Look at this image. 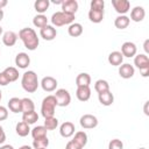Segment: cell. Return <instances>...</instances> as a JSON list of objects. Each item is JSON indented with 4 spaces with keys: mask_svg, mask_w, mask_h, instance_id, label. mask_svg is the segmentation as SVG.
<instances>
[{
    "mask_svg": "<svg viewBox=\"0 0 149 149\" xmlns=\"http://www.w3.org/2000/svg\"><path fill=\"white\" fill-rule=\"evenodd\" d=\"M76 97L79 101H87L90 98H91V88L90 86H80V87H77V91H76Z\"/></svg>",
    "mask_w": 149,
    "mask_h": 149,
    "instance_id": "e0dca14e",
    "label": "cell"
},
{
    "mask_svg": "<svg viewBox=\"0 0 149 149\" xmlns=\"http://www.w3.org/2000/svg\"><path fill=\"white\" fill-rule=\"evenodd\" d=\"M134 65L140 70L149 66V58L146 54H139L134 56Z\"/></svg>",
    "mask_w": 149,
    "mask_h": 149,
    "instance_id": "ac0fdd59",
    "label": "cell"
},
{
    "mask_svg": "<svg viewBox=\"0 0 149 149\" xmlns=\"http://www.w3.org/2000/svg\"><path fill=\"white\" fill-rule=\"evenodd\" d=\"M19 149H33L30 146H21Z\"/></svg>",
    "mask_w": 149,
    "mask_h": 149,
    "instance_id": "c3c4849f",
    "label": "cell"
},
{
    "mask_svg": "<svg viewBox=\"0 0 149 149\" xmlns=\"http://www.w3.org/2000/svg\"><path fill=\"white\" fill-rule=\"evenodd\" d=\"M40 36L45 41H52L57 36V30L54 26L47 24L45 27L40 29Z\"/></svg>",
    "mask_w": 149,
    "mask_h": 149,
    "instance_id": "9c48e42d",
    "label": "cell"
},
{
    "mask_svg": "<svg viewBox=\"0 0 149 149\" xmlns=\"http://www.w3.org/2000/svg\"><path fill=\"white\" fill-rule=\"evenodd\" d=\"M73 135H74V136H73L72 140H73L76 143H78L81 148H84V147L87 144V140H88V137H87V134H86L84 130L76 132Z\"/></svg>",
    "mask_w": 149,
    "mask_h": 149,
    "instance_id": "4316f807",
    "label": "cell"
},
{
    "mask_svg": "<svg viewBox=\"0 0 149 149\" xmlns=\"http://www.w3.org/2000/svg\"><path fill=\"white\" fill-rule=\"evenodd\" d=\"M65 149H83L78 143H76L73 140H70L68 143H66V146H65Z\"/></svg>",
    "mask_w": 149,
    "mask_h": 149,
    "instance_id": "ab89813d",
    "label": "cell"
},
{
    "mask_svg": "<svg viewBox=\"0 0 149 149\" xmlns=\"http://www.w3.org/2000/svg\"><path fill=\"white\" fill-rule=\"evenodd\" d=\"M22 121H24V122L28 123V125H33V123H35L36 121H38V114H37L35 111L22 113Z\"/></svg>",
    "mask_w": 149,
    "mask_h": 149,
    "instance_id": "1f68e13d",
    "label": "cell"
},
{
    "mask_svg": "<svg viewBox=\"0 0 149 149\" xmlns=\"http://www.w3.org/2000/svg\"><path fill=\"white\" fill-rule=\"evenodd\" d=\"M2 34H3V30H2V27H1V26H0V36H1V35H2Z\"/></svg>",
    "mask_w": 149,
    "mask_h": 149,
    "instance_id": "f907efd6",
    "label": "cell"
},
{
    "mask_svg": "<svg viewBox=\"0 0 149 149\" xmlns=\"http://www.w3.org/2000/svg\"><path fill=\"white\" fill-rule=\"evenodd\" d=\"M134 73H135V69L129 63H125V64H121L119 66V76L123 79L132 78L134 76Z\"/></svg>",
    "mask_w": 149,
    "mask_h": 149,
    "instance_id": "7c38bea8",
    "label": "cell"
},
{
    "mask_svg": "<svg viewBox=\"0 0 149 149\" xmlns=\"http://www.w3.org/2000/svg\"><path fill=\"white\" fill-rule=\"evenodd\" d=\"M47 130H54L57 128L58 126V119L55 116H50V118H45L44 119V125H43Z\"/></svg>",
    "mask_w": 149,
    "mask_h": 149,
    "instance_id": "d590c367",
    "label": "cell"
},
{
    "mask_svg": "<svg viewBox=\"0 0 149 149\" xmlns=\"http://www.w3.org/2000/svg\"><path fill=\"white\" fill-rule=\"evenodd\" d=\"M30 64V57L26 52H19L15 57V65L19 69H27Z\"/></svg>",
    "mask_w": 149,
    "mask_h": 149,
    "instance_id": "9a60e30c",
    "label": "cell"
},
{
    "mask_svg": "<svg viewBox=\"0 0 149 149\" xmlns=\"http://www.w3.org/2000/svg\"><path fill=\"white\" fill-rule=\"evenodd\" d=\"M129 23H130V20H129V17L127 16V15H119V16H116L115 17V20H114V26H115V28H118V29H126L128 26H129Z\"/></svg>",
    "mask_w": 149,
    "mask_h": 149,
    "instance_id": "603a6c76",
    "label": "cell"
},
{
    "mask_svg": "<svg viewBox=\"0 0 149 149\" xmlns=\"http://www.w3.org/2000/svg\"><path fill=\"white\" fill-rule=\"evenodd\" d=\"M8 118V109L0 105V121H5Z\"/></svg>",
    "mask_w": 149,
    "mask_h": 149,
    "instance_id": "f35d334b",
    "label": "cell"
},
{
    "mask_svg": "<svg viewBox=\"0 0 149 149\" xmlns=\"http://www.w3.org/2000/svg\"><path fill=\"white\" fill-rule=\"evenodd\" d=\"M33 24L41 29V28H43L48 24V17L44 14H37L33 19Z\"/></svg>",
    "mask_w": 149,
    "mask_h": 149,
    "instance_id": "d6a6232c",
    "label": "cell"
},
{
    "mask_svg": "<svg viewBox=\"0 0 149 149\" xmlns=\"http://www.w3.org/2000/svg\"><path fill=\"white\" fill-rule=\"evenodd\" d=\"M30 127H29V125L28 123H26L24 121H20V122H17L16 123V126H15V132H16V134L19 135V136H21V137H26L29 133H30Z\"/></svg>",
    "mask_w": 149,
    "mask_h": 149,
    "instance_id": "7402d4cb",
    "label": "cell"
},
{
    "mask_svg": "<svg viewBox=\"0 0 149 149\" xmlns=\"http://www.w3.org/2000/svg\"><path fill=\"white\" fill-rule=\"evenodd\" d=\"M83 30H84L83 29V26L80 23H78V22L71 23L69 26V28H68V33H69V35L71 37H78V36H80L83 34Z\"/></svg>",
    "mask_w": 149,
    "mask_h": 149,
    "instance_id": "d4e9b609",
    "label": "cell"
},
{
    "mask_svg": "<svg viewBox=\"0 0 149 149\" xmlns=\"http://www.w3.org/2000/svg\"><path fill=\"white\" fill-rule=\"evenodd\" d=\"M123 62V56L120 51H112L108 55V63L113 66H120Z\"/></svg>",
    "mask_w": 149,
    "mask_h": 149,
    "instance_id": "d6986e66",
    "label": "cell"
},
{
    "mask_svg": "<svg viewBox=\"0 0 149 149\" xmlns=\"http://www.w3.org/2000/svg\"><path fill=\"white\" fill-rule=\"evenodd\" d=\"M3 73L6 74V77L8 78L9 83H13V81H16L19 79V71L14 66H8L3 70Z\"/></svg>",
    "mask_w": 149,
    "mask_h": 149,
    "instance_id": "83f0119b",
    "label": "cell"
},
{
    "mask_svg": "<svg viewBox=\"0 0 149 149\" xmlns=\"http://www.w3.org/2000/svg\"><path fill=\"white\" fill-rule=\"evenodd\" d=\"M120 52L122 54L123 57H128V58H130V57H134V56L136 55V52H137V48H136L135 43L128 41V42H125V43L121 45V51H120Z\"/></svg>",
    "mask_w": 149,
    "mask_h": 149,
    "instance_id": "30bf717a",
    "label": "cell"
},
{
    "mask_svg": "<svg viewBox=\"0 0 149 149\" xmlns=\"http://www.w3.org/2000/svg\"><path fill=\"white\" fill-rule=\"evenodd\" d=\"M51 23L54 27H62V26H70L74 21V15L64 13V12H56L51 15Z\"/></svg>",
    "mask_w": 149,
    "mask_h": 149,
    "instance_id": "277c9868",
    "label": "cell"
},
{
    "mask_svg": "<svg viewBox=\"0 0 149 149\" xmlns=\"http://www.w3.org/2000/svg\"><path fill=\"white\" fill-rule=\"evenodd\" d=\"M54 97L56 99L57 106H59V107H66L71 102V95H70L69 91L65 90V88L56 90V93L54 94Z\"/></svg>",
    "mask_w": 149,
    "mask_h": 149,
    "instance_id": "5b68a950",
    "label": "cell"
},
{
    "mask_svg": "<svg viewBox=\"0 0 149 149\" xmlns=\"http://www.w3.org/2000/svg\"><path fill=\"white\" fill-rule=\"evenodd\" d=\"M108 149H123V143L119 139H113L108 143Z\"/></svg>",
    "mask_w": 149,
    "mask_h": 149,
    "instance_id": "8d00e7d4",
    "label": "cell"
},
{
    "mask_svg": "<svg viewBox=\"0 0 149 149\" xmlns=\"http://www.w3.org/2000/svg\"><path fill=\"white\" fill-rule=\"evenodd\" d=\"M47 128L44 126H36L34 127L31 130H30V134L33 136L34 140L36 139H42V137H45L47 136Z\"/></svg>",
    "mask_w": 149,
    "mask_h": 149,
    "instance_id": "4dcf8cb0",
    "label": "cell"
},
{
    "mask_svg": "<svg viewBox=\"0 0 149 149\" xmlns=\"http://www.w3.org/2000/svg\"><path fill=\"white\" fill-rule=\"evenodd\" d=\"M94 90H95V92L98 94L104 93V92H107V91H109V84L105 79H98L94 83Z\"/></svg>",
    "mask_w": 149,
    "mask_h": 149,
    "instance_id": "f1b7e54d",
    "label": "cell"
},
{
    "mask_svg": "<svg viewBox=\"0 0 149 149\" xmlns=\"http://www.w3.org/2000/svg\"><path fill=\"white\" fill-rule=\"evenodd\" d=\"M6 141V133L3 130V128L0 126V144H2Z\"/></svg>",
    "mask_w": 149,
    "mask_h": 149,
    "instance_id": "b9f144b4",
    "label": "cell"
},
{
    "mask_svg": "<svg viewBox=\"0 0 149 149\" xmlns=\"http://www.w3.org/2000/svg\"><path fill=\"white\" fill-rule=\"evenodd\" d=\"M3 15H5V14H3V10H2V9H0V22L2 21V19H3Z\"/></svg>",
    "mask_w": 149,
    "mask_h": 149,
    "instance_id": "681fc988",
    "label": "cell"
},
{
    "mask_svg": "<svg viewBox=\"0 0 149 149\" xmlns=\"http://www.w3.org/2000/svg\"><path fill=\"white\" fill-rule=\"evenodd\" d=\"M61 6H62V12L71 14V15H74L76 12L78 10V2H77V0H64Z\"/></svg>",
    "mask_w": 149,
    "mask_h": 149,
    "instance_id": "4fadbf2b",
    "label": "cell"
},
{
    "mask_svg": "<svg viewBox=\"0 0 149 149\" xmlns=\"http://www.w3.org/2000/svg\"><path fill=\"white\" fill-rule=\"evenodd\" d=\"M38 79H37V74L35 73V71H26L23 74H22V78H21V86L22 88L28 92V93H34L37 88H38Z\"/></svg>",
    "mask_w": 149,
    "mask_h": 149,
    "instance_id": "7a4b0ae2",
    "label": "cell"
},
{
    "mask_svg": "<svg viewBox=\"0 0 149 149\" xmlns=\"http://www.w3.org/2000/svg\"><path fill=\"white\" fill-rule=\"evenodd\" d=\"M104 10H100V9H91L88 10V19L91 22L93 23H100L102 20H104Z\"/></svg>",
    "mask_w": 149,
    "mask_h": 149,
    "instance_id": "44dd1931",
    "label": "cell"
},
{
    "mask_svg": "<svg viewBox=\"0 0 149 149\" xmlns=\"http://www.w3.org/2000/svg\"><path fill=\"white\" fill-rule=\"evenodd\" d=\"M98 99H99V102L102 106H111L114 102V95H113V93L111 91H107V92L98 94Z\"/></svg>",
    "mask_w": 149,
    "mask_h": 149,
    "instance_id": "ffe728a7",
    "label": "cell"
},
{
    "mask_svg": "<svg viewBox=\"0 0 149 149\" xmlns=\"http://www.w3.org/2000/svg\"><path fill=\"white\" fill-rule=\"evenodd\" d=\"M57 107V102L54 95H47L41 104V114L43 115V118H50V116H55V111Z\"/></svg>",
    "mask_w": 149,
    "mask_h": 149,
    "instance_id": "3957f363",
    "label": "cell"
},
{
    "mask_svg": "<svg viewBox=\"0 0 149 149\" xmlns=\"http://www.w3.org/2000/svg\"><path fill=\"white\" fill-rule=\"evenodd\" d=\"M17 41V34L12 31V30H8V31H5L2 34V43L6 45V47H13L15 45Z\"/></svg>",
    "mask_w": 149,
    "mask_h": 149,
    "instance_id": "2e32d148",
    "label": "cell"
},
{
    "mask_svg": "<svg viewBox=\"0 0 149 149\" xmlns=\"http://www.w3.org/2000/svg\"><path fill=\"white\" fill-rule=\"evenodd\" d=\"M105 7V1L104 0H92L90 3V8L91 9H100L104 10Z\"/></svg>",
    "mask_w": 149,
    "mask_h": 149,
    "instance_id": "74e56055",
    "label": "cell"
},
{
    "mask_svg": "<svg viewBox=\"0 0 149 149\" xmlns=\"http://www.w3.org/2000/svg\"><path fill=\"white\" fill-rule=\"evenodd\" d=\"M17 37L23 42V45L30 50V51H34L37 49L38 44H40V40L37 37V34L36 31L33 29V28H29V27H26V28H22L20 31H19V35Z\"/></svg>",
    "mask_w": 149,
    "mask_h": 149,
    "instance_id": "6da1fadb",
    "label": "cell"
},
{
    "mask_svg": "<svg viewBox=\"0 0 149 149\" xmlns=\"http://www.w3.org/2000/svg\"><path fill=\"white\" fill-rule=\"evenodd\" d=\"M139 149H146V148H143V147H141V148H139Z\"/></svg>",
    "mask_w": 149,
    "mask_h": 149,
    "instance_id": "f5cc1de1",
    "label": "cell"
},
{
    "mask_svg": "<svg viewBox=\"0 0 149 149\" xmlns=\"http://www.w3.org/2000/svg\"><path fill=\"white\" fill-rule=\"evenodd\" d=\"M148 44H149V40H146L144 41V45H143V48H144V50H146V52L148 54L149 52V48H148ZM146 54V55H147Z\"/></svg>",
    "mask_w": 149,
    "mask_h": 149,
    "instance_id": "ee69618b",
    "label": "cell"
},
{
    "mask_svg": "<svg viewBox=\"0 0 149 149\" xmlns=\"http://www.w3.org/2000/svg\"><path fill=\"white\" fill-rule=\"evenodd\" d=\"M8 108L13 113H20L22 112V105H21V99L13 97L8 100Z\"/></svg>",
    "mask_w": 149,
    "mask_h": 149,
    "instance_id": "cb8c5ba5",
    "label": "cell"
},
{
    "mask_svg": "<svg viewBox=\"0 0 149 149\" xmlns=\"http://www.w3.org/2000/svg\"><path fill=\"white\" fill-rule=\"evenodd\" d=\"M40 85L43 88V91H45V92H52V91H55L57 88L58 83H57V80L54 77L47 76V77H43L42 78Z\"/></svg>",
    "mask_w": 149,
    "mask_h": 149,
    "instance_id": "ba28073f",
    "label": "cell"
},
{
    "mask_svg": "<svg viewBox=\"0 0 149 149\" xmlns=\"http://www.w3.org/2000/svg\"><path fill=\"white\" fill-rule=\"evenodd\" d=\"M79 123L84 129H93L98 126V119L92 114H84L80 116Z\"/></svg>",
    "mask_w": 149,
    "mask_h": 149,
    "instance_id": "8992f818",
    "label": "cell"
},
{
    "mask_svg": "<svg viewBox=\"0 0 149 149\" xmlns=\"http://www.w3.org/2000/svg\"><path fill=\"white\" fill-rule=\"evenodd\" d=\"M49 6H50L49 0H37L34 3V8L38 14H43L44 12H47L49 9Z\"/></svg>",
    "mask_w": 149,
    "mask_h": 149,
    "instance_id": "f546056e",
    "label": "cell"
},
{
    "mask_svg": "<svg viewBox=\"0 0 149 149\" xmlns=\"http://www.w3.org/2000/svg\"><path fill=\"white\" fill-rule=\"evenodd\" d=\"M1 98H2V92H1V90H0V101H1Z\"/></svg>",
    "mask_w": 149,
    "mask_h": 149,
    "instance_id": "816d5d0a",
    "label": "cell"
},
{
    "mask_svg": "<svg viewBox=\"0 0 149 149\" xmlns=\"http://www.w3.org/2000/svg\"><path fill=\"white\" fill-rule=\"evenodd\" d=\"M45 149H47V148H45Z\"/></svg>",
    "mask_w": 149,
    "mask_h": 149,
    "instance_id": "db71d44e",
    "label": "cell"
},
{
    "mask_svg": "<svg viewBox=\"0 0 149 149\" xmlns=\"http://www.w3.org/2000/svg\"><path fill=\"white\" fill-rule=\"evenodd\" d=\"M8 84H9V80L6 77V74L3 73V71L0 72V86H7Z\"/></svg>",
    "mask_w": 149,
    "mask_h": 149,
    "instance_id": "60d3db41",
    "label": "cell"
},
{
    "mask_svg": "<svg viewBox=\"0 0 149 149\" xmlns=\"http://www.w3.org/2000/svg\"><path fill=\"white\" fill-rule=\"evenodd\" d=\"M0 149H14V147L10 146V144H3V146L0 147Z\"/></svg>",
    "mask_w": 149,
    "mask_h": 149,
    "instance_id": "bcb514c9",
    "label": "cell"
},
{
    "mask_svg": "<svg viewBox=\"0 0 149 149\" xmlns=\"http://www.w3.org/2000/svg\"><path fill=\"white\" fill-rule=\"evenodd\" d=\"M48 146H49L48 136L33 140V149H45V148H48Z\"/></svg>",
    "mask_w": 149,
    "mask_h": 149,
    "instance_id": "e575fe53",
    "label": "cell"
},
{
    "mask_svg": "<svg viewBox=\"0 0 149 149\" xmlns=\"http://www.w3.org/2000/svg\"><path fill=\"white\" fill-rule=\"evenodd\" d=\"M7 6V0H0V9Z\"/></svg>",
    "mask_w": 149,
    "mask_h": 149,
    "instance_id": "f6af8a7d",
    "label": "cell"
},
{
    "mask_svg": "<svg viewBox=\"0 0 149 149\" xmlns=\"http://www.w3.org/2000/svg\"><path fill=\"white\" fill-rule=\"evenodd\" d=\"M147 106H148V101H146V104H144V114H146V115H149L148 109H147Z\"/></svg>",
    "mask_w": 149,
    "mask_h": 149,
    "instance_id": "7dc6e473",
    "label": "cell"
},
{
    "mask_svg": "<svg viewBox=\"0 0 149 149\" xmlns=\"http://www.w3.org/2000/svg\"><path fill=\"white\" fill-rule=\"evenodd\" d=\"M140 73H141L142 77H148L149 76V66L143 68V69H140Z\"/></svg>",
    "mask_w": 149,
    "mask_h": 149,
    "instance_id": "7bdbcfd3",
    "label": "cell"
},
{
    "mask_svg": "<svg viewBox=\"0 0 149 149\" xmlns=\"http://www.w3.org/2000/svg\"><path fill=\"white\" fill-rule=\"evenodd\" d=\"M112 6L119 15H126L130 9V2L128 0H112Z\"/></svg>",
    "mask_w": 149,
    "mask_h": 149,
    "instance_id": "52a82bcc",
    "label": "cell"
},
{
    "mask_svg": "<svg viewBox=\"0 0 149 149\" xmlns=\"http://www.w3.org/2000/svg\"><path fill=\"white\" fill-rule=\"evenodd\" d=\"M91 84V76L86 72H81L77 76L76 78V85L77 87H80V86H90Z\"/></svg>",
    "mask_w": 149,
    "mask_h": 149,
    "instance_id": "484cf974",
    "label": "cell"
},
{
    "mask_svg": "<svg viewBox=\"0 0 149 149\" xmlns=\"http://www.w3.org/2000/svg\"><path fill=\"white\" fill-rule=\"evenodd\" d=\"M146 16V10L142 6H135L132 10H130V17L129 20L134 21V22H141L143 21Z\"/></svg>",
    "mask_w": 149,
    "mask_h": 149,
    "instance_id": "5bb4252c",
    "label": "cell"
},
{
    "mask_svg": "<svg viewBox=\"0 0 149 149\" xmlns=\"http://www.w3.org/2000/svg\"><path fill=\"white\" fill-rule=\"evenodd\" d=\"M74 130H76L74 125L72 122H70V121L63 122L61 125V127H59V134H61L62 137H65V139L71 137L74 134Z\"/></svg>",
    "mask_w": 149,
    "mask_h": 149,
    "instance_id": "8fae6325",
    "label": "cell"
},
{
    "mask_svg": "<svg viewBox=\"0 0 149 149\" xmlns=\"http://www.w3.org/2000/svg\"><path fill=\"white\" fill-rule=\"evenodd\" d=\"M21 105H22V113L35 111V104L29 98H22L21 99Z\"/></svg>",
    "mask_w": 149,
    "mask_h": 149,
    "instance_id": "836d02e7",
    "label": "cell"
}]
</instances>
